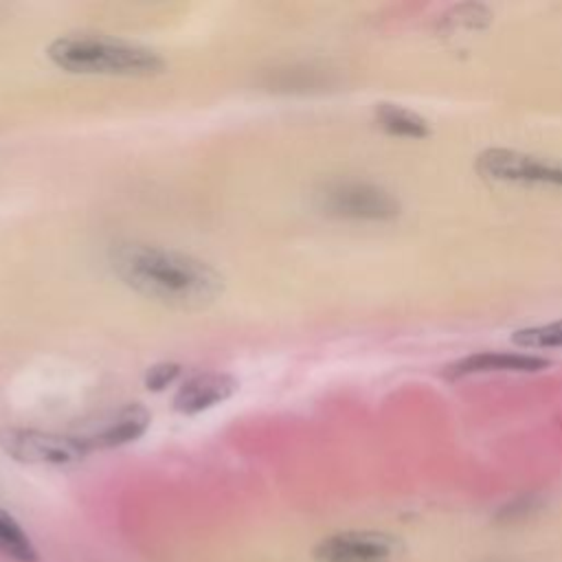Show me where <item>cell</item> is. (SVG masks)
I'll return each instance as SVG.
<instances>
[{
    "instance_id": "obj_13",
    "label": "cell",
    "mask_w": 562,
    "mask_h": 562,
    "mask_svg": "<svg viewBox=\"0 0 562 562\" xmlns=\"http://www.w3.org/2000/svg\"><path fill=\"white\" fill-rule=\"evenodd\" d=\"M540 505H542V501H540L538 496H533V494H529V496H520V498H514V501H509L507 505H503V507L498 509L496 520H498V522H503V525L520 522V520H525V518L533 516V514L540 509Z\"/></svg>"
},
{
    "instance_id": "obj_10",
    "label": "cell",
    "mask_w": 562,
    "mask_h": 562,
    "mask_svg": "<svg viewBox=\"0 0 562 562\" xmlns=\"http://www.w3.org/2000/svg\"><path fill=\"white\" fill-rule=\"evenodd\" d=\"M375 121L386 134L400 138H426L430 134V125L424 116L397 103H380L375 108Z\"/></svg>"
},
{
    "instance_id": "obj_5",
    "label": "cell",
    "mask_w": 562,
    "mask_h": 562,
    "mask_svg": "<svg viewBox=\"0 0 562 562\" xmlns=\"http://www.w3.org/2000/svg\"><path fill=\"white\" fill-rule=\"evenodd\" d=\"M476 171L496 182L562 187V160L518 149L492 147L476 156Z\"/></svg>"
},
{
    "instance_id": "obj_4",
    "label": "cell",
    "mask_w": 562,
    "mask_h": 562,
    "mask_svg": "<svg viewBox=\"0 0 562 562\" xmlns=\"http://www.w3.org/2000/svg\"><path fill=\"white\" fill-rule=\"evenodd\" d=\"M0 446L11 459L26 465H72L88 454L81 437L37 428H4Z\"/></svg>"
},
{
    "instance_id": "obj_6",
    "label": "cell",
    "mask_w": 562,
    "mask_h": 562,
    "mask_svg": "<svg viewBox=\"0 0 562 562\" xmlns=\"http://www.w3.org/2000/svg\"><path fill=\"white\" fill-rule=\"evenodd\" d=\"M402 551V542L391 533L351 529L318 540L312 558L316 562H395Z\"/></svg>"
},
{
    "instance_id": "obj_12",
    "label": "cell",
    "mask_w": 562,
    "mask_h": 562,
    "mask_svg": "<svg viewBox=\"0 0 562 562\" xmlns=\"http://www.w3.org/2000/svg\"><path fill=\"white\" fill-rule=\"evenodd\" d=\"M512 340L525 349H558L562 347V321L518 329Z\"/></svg>"
},
{
    "instance_id": "obj_11",
    "label": "cell",
    "mask_w": 562,
    "mask_h": 562,
    "mask_svg": "<svg viewBox=\"0 0 562 562\" xmlns=\"http://www.w3.org/2000/svg\"><path fill=\"white\" fill-rule=\"evenodd\" d=\"M0 553L13 562H40L37 549L29 533L4 509H0Z\"/></svg>"
},
{
    "instance_id": "obj_1",
    "label": "cell",
    "mask_w": 562,
    "mask_h": 562,
    "mask_svg": "<svg viewBox=\"0 0 562 562\" xmlns=\"http://www.w3.org/2000/svg\"><path fill=\"white\" fill-rule=\"evenodd\" d=\"M112 270L140 296L184 312L204 310L224 292V277L211 263L156 244H119Z\"/></svg>"
},
{
    "instance_id": "obj_2",
    "label": "cell",
    "mask_w": 562,
    "mask_h": 562,
    "mask_svg": "<svg viewBox=\"0 0 562 562\" xmlns=\"http://www.w3.org/2000/svg\"><path fill=\"white\" fill-rule=\"evenodd\" d=\"M48 59L72 75L154 77L167 68L160 53L132 40L103 33H66L46 48Z\"/></svg>"
},
{
    "instance_id": "obj_14",
    "label": "cell",
    "mask_w": 562,
    "mask_h": 562,
    "mask_svg": "<svg viewBox=\"0 0 562 562\" xmlns=\"http://www.w3.org/2000/svg\"><path fill=\"white\" fill-rule=\"evenodd\" d=\"M178 375H180V367L176 362H158L145 371V386L149 391H162L169 384H173Z\"/></svg>"
},
{
    "instance_id": "obj_7",
    "label": "cell",
    "mask_w": 562,
    "mask_h": 562,
    "mask_svg": "<svg viewBox=\"0 0 562 562\" xmlns=\"http://www.w3.org/2000/svg\"><path fill=\"white\" fill-rule=\"evenodd\" d=\"M237 386L239 382L231 373L204 371L184 380L178 386L171 404H173V411L180 415H198L231 400Z\"/></svg>"
},
{
    "instance_id": "obj_8",
    "label": "cell",
    "mask_w": 562,
    "mask_h": 562,
    "mask_svg": "<svg viewBox=\"0 0 562 562\" xmlns=\"http://www.w3.org/2000/svg\"><path fill=\"white\" fill-rule=\"evenodd\" d=\"M549 367L547 358L520 351H479L468 353L446 367V378H465L479 373H533Z\"/></svg>"
},
{
    "instance_id": "obj_3",
    "label": "cell",
    "mask_w": 562,
    "mask_h": 562,
    "mask_svg": "<svg viewBox=\"0 0 562 562\" xmlns=\"http://www.w3.org/2000/svg\"><path fill=\"white\" fill-rule=\"evenodd\" d=\"M318 206L334 217L386 222L400 215V202L382 187L371 182H329L318 193Z\"/></svg>"
},
{
    "instance_id": "obj_9",
    "label": "cell",
    "mask_w": 562,
    "mask_h": 562,
    "mask_svg": "<svg viewBox=\"0 0 562 562\" xmlns=\"http://www.w3.org/2000/svg\"><path fill=\"white\" fill-rule=\"evenodd\" d=\"M151 422V415L140 404H130L121 408L110 422H105L101 428H97L90 435H83V443L90 450H108L119 448L125 443L136 441L140 435H145L147 426Z\"/></svg>"
}]
</instances>
